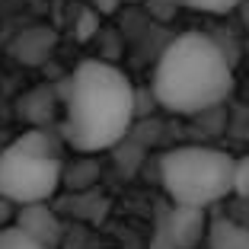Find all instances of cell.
I'll use <instances>...</instances> for the list:
<instances>
[{"mask_svg": "<svg viewBox=\"0 0 249 249\" xmlns=\"http://www.w3.org/2000/svg\"><path fill=\"white\" fill-rule=\"evenodd\" d=\"M61 134L80 154H103L131 131L138 93L118 67L83 61L61 87Z\"/></svg>", "mask_w": 249, "mask_h": 249, "instance_id": "cell-1", "label": "cell"}, {"mask_svg": "<svg viewBox=\"0 0 249 249\" xmlns=\"http://www.w3.org/2000/svg\"><path fill=\"white\" fill-rule=\"evenodd\" d=\"M233 93V67L211 36L185 32L163 48L154 96L173 115H201Z\"/></svg>", "mask_w": 249, "mask_h": 249, "instance_id": "cell-2", "label": "cell"}, {"mask_svg": "<svg viewBox=\"0 0 249 249\" xmlns=\"http://www.w3.org/2000/svg\"><path fill=\"white\" fill-rule=\"evenodd\" d=\"M64 179V160L45 131H26L0 150V201L10 208L48 205Z\"/></svg>", "mask_w": 249, "mask_h": 249, "instance_id": "cell-3", "label": "cell"}, {"mask_svg": "<svg viewBox=\"0 0 249 249\" xmlns=\"http://www.w3.org/2000/svg\"><path fill=\"white\" fill-rule=\"evenodd\" d=\"M233 163L236 157L217 147H176L160 160V182L176 208L205 211L233 195Z\"/></svg>", "mask_w": 249, "mask_h": 249, "instance_id": "cell-4", "label": "cell"}, {"mask_svg": "<svg viewBox=\"0 0 249 249\" xmlns=\"http://www.w3.org/2000/svg\"><path fill=\"white\" fill-rule=\"evenodd\" d=\"M13 224L19 230H26L32 240H38L42 246H48V249H54V246H58V240H61V224H58V217L48 211V205L16 208Z\"/></svg>", "mask_w": 249, "mask_h": 249, "instance_id": "cell-5", "label": "cell"}, {"mask_svg": "<svg viewBox=\"0 0 249 249\" xmlns=\"http://www.w3.org/2000/svg\"><path fill=\"white\" fill-rule=\"evenodd\" d=\"M208 249H249V227L236 220H211L208 224Z\"/></svg>", "mask_w": 249, "mask_h": 249, "instance_id": "cell-6", "label": "cell"}, {"mask_svg": "<svg viewBox=\"0 0 249 249\" xmlns=\"http://www.w3.org/2000/svg\"><path fill=\"white\" fill-rule=\"evenodd\" d=\"M205 230V214L201 211H189V208H176V220H173V236L179 243H195Z\"/></svg>", "mask_w": 249, "mask_h": 249, "instance_id": "cell-7", "label": "cell"}, {"mask_svg": "<svg viewBox=\"0 0 249 249\" xmlns=\"http://www.w3.org/2000/svg\"><path fill=\"white\" fill-rule=\"evenodd\" d=\"M0 249H48V246L32 240L26 230H19L13 220H10L7 227H0Z\"/></svg>", "mask_w": 249, "mask_h": 249, "instance_id": "cell-8", "label": "cell"}, {"mask_svg": "<svg viewBox=\"0 0 249 249\" xmlns=\"http://www.w3.org/2000/svg\"><path fill=\"white\" fill-rule=\"evenodd\" d=\"M176 3L198 13H230L233 7H240V0H176Z\"/></svg>", "mask_w": 249, "mask_h": 249, "instance_id": "cell-9", "label": "cell"}, {"mask_svg": "<svg viewBox=\"0 0 249 249\" xmlns=\"http://www.w3.org/2000/svg\"><path fill=\"white\" fill-rule=\"evenodd\" d=\"M233 195L249 198V157H236L233 163Z\"/></svg>", "mask_w": 249, "mask_h": 249, "instance_id": "cell-10", "label": "cell"}, {"mask_svg": "<svg viewBox=\"0 0 249 249\" xmlns=\"http://www.w3.org/2000/svg\"><path fill=\"white\" fill-rule=\"evenodd\" d=\"M10 220H13V208H10V205H3V201H0V227H7Z\"/></svg>", "mask_w": 249, "mask_h": 249, "instance_id": "cell-11", "label": "cell"}, {"mask_svg": "<svg viewBox=\"0 0 249 249\" xmlns=\"http://www.w3.org/2000/svg\"><path fill=\"white\" fill-rule=\"evenodd\" d=\"M99 7H118V3H128V0H96Z\"/></svg>", "mask_w": 249, "mask_h": 249, "instance_id": "cell-12", "label": "cell"}]
</instances>
